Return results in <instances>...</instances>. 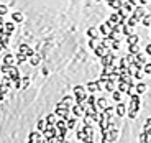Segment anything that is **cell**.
Segmentation results:
<instances>
[{"label": "cell", "mask_w": 151, "mask_h": 143, "mask_svg": "<svg viewBox=\"0 0 151 143\" xmlns=\"http://www.w3.org/2000/svg\"><path fill=\"white\" fill-rule=\"evenodd\" d=\"M5 74L8 76V77H10L12 81H15V79H20V77H22V74H20V69L17 68L15 64H13V66H10V68H8V71L5 72Z\"/></svg>", "instance_id": "obj_4"}, {"label": "cell", "mask_w": 151, "mask_h": 143, "mask_svg": "<svg viewBox=\"0 0 151 143\" xmlns=\"http://www.w3.org/2000/svg\"><path fill=\"white\" fill-rule=\"evenodd\" d=\"M54 113H56V117H59V118L68 120L69 117H71V109H61V107H56Z\"/></svg>", "instance_id": "obj_7"}, {"label": "cell", "mask_w": 151, "mask_h": 143, "mask_svg": "<svg viewBox=\"0 0 151 143\" xmlns=\"http://www.w3.org/2000/svg\"><path fill=\"white\" fill-rule=\"evenodd\" d=\"M109 20L112 23H118V20H120V15H118V12H115V13H112V15L109 17Z\"/></svg>", "instance_id": "obj_38"}, {"label": "cell", "mask_w": 151, "mask_h": 143, "mask_svg": "<svg viewBox=\"0 0 151 143\" xmlns=\"http://www.w3.org/2000/svg\"><path fill=\"white\" fill-rule=\"evenodd\" d=\"M138 41H140V36L135 35V33H132V35L127 36V45H135V43H138Z\"/></svg>", "instance_id": "obj_20"}, {"label": "cell", "mask_w": 151, "mask_h": 143, "mask_svg": "<svg viewBox=\"0 0 151 143\" xmlns=\"http://www.w3.org/2000/svg\"><path fill=\"white\" fill-rule=\"evenodd\" d=\"M132 15L135 17V18L138 20V22H141V18H143V17L146 15V10H145V5H136V7L133 8Z\"/></svg>", "instance_id": "obj_3"}, {"label": "cell", "mask_w": 151, "mask_h": 143, "mask_svg": "<svg viewBox=\"0 0 151 143\" xmlns=\"http://www.w3.org/2000/svg\"><path fill=\"white\" fill-rule=\"evenodd\" d=\"M86 89L89 94H95L99 90V86H97V81H91V82H87L86 84Z\"/></svg>", "instance_id": "obj_12"}, {"label": "cell", "mask_w": 151, "mask_h": 143, "mask_svg": "<svg viewBox=\"0 0 151 143\" xmlns=\"http://www.w3.org/2000/svg\"><path fill=\"white\" fill-rule=\"evenodd\" d=\"M127 117H128L130 120H135L136 117H138V110H135V109H127Z\"/></svg>", "instance_id": "obj_26"}, {"label": "cell", "mask_w": 151, "mask_h": 143, "mask_svg": "<svg viewBox=\"0 0 151 143\" xmlns=\"http://www.w3.org/2000/svg\"><path fill=\"white\" fill-rule=\"evenodd\" d=\"M35 53H36V51H35L33 48H30V46H28V48H27V51H25V54H27V58H31Z\"/></svg>", "instance_id": "obj_43"}, {"label": "cell", "mask_w": 151, "mask_h": 143, "mask_svg": "<svg viewBox=\"0 0 151 143\" xmlns=\"http://www.w3.org/2000/svg\"><path fill=\"white\" fill-rule=\"evenodd\" d=\"M95 104H97V109H99V110H104L107 105H109V104H107V99H105V97H99Z\"/></svg>", "instance_id": "obj_22"}, {"label": "cell", "mask_w": 151, "mask_h": 143, "mask_svg": "<svg viewBox=\"0 0 151 143\" xmlns=\"http://www.w3.org/2000/svg\"><path fill=\"white\" fill-rule=\"evenodd\" d=\"M28 59H30V64H31V66H35V68L40 66V63H41V56H38L36 53H35L31 58H28Z\"/></svg>", "instance_id": "obj_21"}, {"label": "cell", "mask_w": 151, "mask_h": 143, "mask_svg": "<svg viewBox=\"0 0 151 143\" xmlns=\"http://www.w3.org/2000/svg\"><path fill=\"white\" fill-rule=\"evenodd\" d=\"M135 61H136V63H140V64H145V63H146V56L140 51V53L135 54Z\"/></svg>", "instance_id": "obj_29"}, {"label": "cell", "mask_w": 151, "mask_h": 143, "mask_svg": "<svg viewBox=\"0 0 151 143\" xmlns=\"http://www.w3.org/2000/svg\"><path fill=\"white\" fill-rule=\"evenodd\" d=\"M110 49H112V51H118V49H120V40H118V38L112 40V43H110Z\"/></svg>", "instance_id": "obj_28"}, {"label": "cell", "mask_w": 151, "mask_h": 143, "mask_svg": "<svg viewBox=\"0 0 151 143\" xmlns=\"http://www.w3.org/2000/svg\"><path fill=\"white\" fill-rule=\"evenodd\" d=\"M112 99H113L115 102H120V100H122V92H120L118 89H115V90L112 92Z\"/></svg>", "instance_id": "obj_35"}, {"label": "cell", "mask_w": 151, "mask_h": 143, "mask_svg": "<svg viewBox=\"0 0 151 143\" xmlns=\"http://www.w3.org/2000/svg\"><path fill=\"white\" fill-rule=\"evenodd\" d=\"M145 53H146L148 56H151V43H150V45H146V48H145Z\"/></svg>", "instance_id": "obj_45"}, {"label": "cell", "mask_w": 151, "mask_h": 143, "mask_svg": "<svg viewBox=\"0 0 151 143\" xmlns=\"http://www.w3.org/2000/svg\"><path fill=\"white\" fill-rule=\"evenodd\" d=\"M127 23H128L130 27H133V28H135V27H136V25H138V23H140V22H138V20H136V18H135V17H133V15H130L128 18H127Z\"/></svg>", "instance_id": "obj_36"}, {"label": "cell", "mask_w": 151, "mask_h": 143, "mask_svg": "<svg viewBox=\"0 0 151 143\" xmlns=\"http://www.w3.org/2000/svg\"><path fill=\"white\" fill-rule=\"evenodd\" d=\"M87 36L89 38H94V40H99V28L95 27H91V28H87Z\"/></svg>", "instance_id": "obj_15"}, {"label": "cell", "mask_w": 151, "mask_h": 143, "mask_svg": "<svg viewBox=\"0 0 151 143\" xmlns=\"http://www.w3.org/2000/svg\"><path fill=\"white\" fill-rule=\"evenodd\" d=\"M127 2H128V4H132L133 7H136V5H140V4H138V0H127Z\"/></svg>", "instance_id": "obj_46"}, {"label": "cell", "mask_w": 151, "mask_h": 143, "mask_svg": "<svg viewBox=\"0 0 151 143\" xmlns=\"http://www.w3.org/2000/svg\"><path fill=\"white\" fill-rule=\"evenodd\" d=\"M115 89H117V82H115V79H113V77H109V79L105 81V87H104V90H107V92H113Z\"/></svg>", "instance_id": "obj_10"}, {"label": "cell", "mask_w": 151, "mask_h": 143, "mask_svg": "<svg viewBox=\"0 0 151 143\" xmlns=\"http://www.w3.org/2000/svg\"><path fill=\"white\" fill-rule=\"evenodd\" d=\"M143 76H145L143 69H135V72H133V77L136 81H143Z\"/></svg>", "instance_id": "obj_33"}, {"label": "cell", "mask_w": 151, "mask_h": 143, "mask_svg": "<svg viewBox=\"0 0 151 143\" xmlns=\"http://www.w3.org/2000/svg\"><path fill=\"white\" fill-rule=\"evenodd\" d=\"M66 125H68V130H74L77 127V117H69L66 120Z\"/></svg>", "instance_id": "obj_16"}, {"label": "cell", "mask_w": 151, "mask_h": 143, "mask_svg": "<svg viewBox=\"0 0 151 143\" xmlns=\"http://www.w3.org/2000/svg\"><path fill=\"white\" fill-rule=\"evenodd\" d=\"M27 48H28V45H25V43H23V45L18 46V51H20V53H25V51H27Z\"/></svg>", "instance_id": "obj_44"}, {"label": "cell", "mask_w": 151, "mask_h": 143, "mask_svg": "<svg viewBox=\"0 0 151 143\" xmlns=\"http://www.w3.org/2000/svg\"><path fill=\"white\" fill-rule=\"evenodd\" d=\"M15 31V22L12 20V22H5V33L7 35H13Z\"/></svg>", "instance_id": "obj_17"}, {"label": "cell", "mask_w": 151, "mask_h": 143, "mask_svg": "<svg viewBox=\"0 0 151 143\" xmlns=\"http://www.w3.org/2000/svg\"><path fill=\"white\" fill-rule=\"evenodd\" d=\"M99 33H100V35H105V36H107V35L110 33V28L107 27L105 23H102V25H99Z\"/></svg>", "instance_id": "obj_31"}, {"label": "cell", "mask_w": 151, "mask_h": 143, "mask_svg": "<svg viewBox=\"0 0 151 143\" xmlns=\"http://www.w3.org/2000/svg\"><path fill=\"white\" fill-rule=\"evenodd\" d=\"M118 127L117 125H113V127L109 128V142H117L118 140Z\"/></svg>", "instance_id": "obj_9"}, {"label": "cell", "mask_w": 151, "mask_h": 143, "mask_svg": "<svg viewBox=\"0 0 151 143\" xmlns=\"http://www.w3.org/2000/svg\"><path fill=\"white\" fill-rule=\"evenodd\" d=\"M28 142H30V143L43 142V133L40 132V130H36V132H31L30 135H28Z\"/></svg>", "instance_id": "obj_8"}, {"label": "cell", "mask_w": 151, "mask_h": 143, "mask_svg": "<svg viewBox=\"0 0 151 143\" xmlns=\"http://www.w3.org/2000/svg\"><path fill=\"white\" fill-rule=\"evenodd\" d=\"M76 135H77V140H79V142H87V133H86V130H84V125L77 130Z\"/></svg>", "instance_id": "obj_19"}, {"label": "cell", "mask_w": 151, "mask_h": 143, "mask_svg": "<svg viewBox=\"0 0 151 143\" xmlns=\"http://www.w3.org/2000/svg\"><path fill=\"white\" fill-rule=\"evenodd\" d=\"M72 92H74V99H76V104H82V102L87 100V89L86 86H74L72 87Z\"/></svg>", "instance_id": "obj_1"}, {"label": "cell", "mask_w": 151, "mask_h": 143, "mask_svg": "<svg viewBox=\"0 0 151 143\" xmlns=\"http://www.w3.org/2000/svg\"><path fill=\"white\" fill-rule=\"evenodd\" d=\"M71 113H72L74 117H77V118L84 117V110L81 109V105H79V104H76V105H72V107H71Z\"/></svg>", "instance_id": "obj_11"}, {"label": "cell", "mask_w": 151, "mask_h": 143, "mask_svg": "<svg viewBox=\"0 0 151 143\" xmlns=\"http://www.w3.org/2000/svg\"><path fill=\"white\" fill-rule=\"evenodd\" d=\"M109 49H110V46H105V45H102V43L99 41V45L94 48V54L97 58H102L105 53H109Z\"/></svg>", "instance_id": "obj_5"}, {"label": "cell", "mask_w": 151, "mask_h": 143, "mask_svg": "<svg viewBox=\"0 0 151 143\" xmlns=\"http://www.w3.org/2000/svg\"><path fill=\"white\" fill-rule=\"evenodd\" d=\"M143 72H145V74H151V63H148V61H146V63L143 64Z\"/></svg>", "instance_id": "obj_41"}, {"label": "cell", "mask_w": 151, "mask_h": 143, "mask_svg": "<svg viewBox=\"0 0 151 143\" xmlns=\"http://www.w3.org/2000/svg\"><path fill=\"white\" fill-rule=\"evenodd\" d=\"M146 84H145L143 82V81H138V82H136V86H135V92H136V94H145V92H146Z\"/></svg>", "instance_id": "obj_14"}, {"label": "cell", "mask_w": 151, "mask_h": 143, "mask_svg": "<svg viewBox=\"0 0 151 143\" xmlns=\"http://www.w3.org/2000/svg\"><path fill=\"white\" fill-rule=\"evenodd\" d=\"M138 142H141V143H145V142H150V135H148V132H145V130H143V133L140 135V138H138Z\"/></svg>", "instance_id": "obj_37"}, {"label": "cell", "mask_w": 151, "mask_h": 143, "mask_svg": "<svg viewBox=\"0 0 151 143\" xmlns=\"http://www.w3.org/2000/svg\"><path fill=\"white\" fill-rule=\"evenodd\" d=\"M12 20H13L15 23H23L25 17H23L22 12H13V13H12Z\"/></svg>", "instance_id": "obj_18"}, {"label": "cell", "mask_w": 151, "mask_h": 143, "mask_svg": "<svg viewBox=\"0 0 151 143\" xmlns=\"http://www.w3.org/2000/svg\"><path fill=\"white\" fill-rule=\"evenodd\" d=\"M127 68H128V63H127L125 58H122V59L118 61V69H127Z\"/></svg>", "instance_id": "obj_39"}, {"label": "cell", "mask_w": 151, "mask_h": 143, "mask_svg": "<svg viewBox=\"0 0 151 143\" xmlns=\"http://www.w3.org/2000/svg\"><path fill=\"white\" fill-rule=\"evenodd\" d=\"M15 59H17V64H22V63H25L28 58H27V54H25V53H20V51H18L17 56H15Z\"/></svg>", "instance_id": "obj_27"}, {"label": "cell", "mask_w": 151, "mask_h": 143, "mask_svg": "<svg viewBox=\"0 0 151 143\" xmlns=\"http://www.w3.org/2000/svg\"><path fill=\"white\" fill-rule=\"evenodd\" d=\"M115 115L118 117V118H122V117L127 115V105H125L123 102H117V105H115Z\"/></svg>", "instance_id": "obj_6"}, {"label": "cell", "mask_w": 151, "mask_h": 143, "mask_svg": "<svg viewBox=\"0 0 151 143\" xmlns=\"http://www.w3.org/2000/svg\"><path fill=\"white\" fill-rule=\"evenodd\" d=\"M8 13V7L5 4H0V17H5Z\"/></svg>", "instance_id": "obj_40"}, {"label": "cell", "mask_w": 151, "mask_h": 143, "mask_svg": "<svg viewBox=\"0 0 151 143\" xmlns=\"http://www.w3.org/2000/svg\"><path fill=\"white\" fill-rule=\"evenodd\" d=\"M46 125H48V124H46V120H45V118H40V120L36 122V130L43 132V130L46 128Z\"/></svg>", "instance_id": "obj_32"}, {"label": "cell", "mask_w": 151, "mask_h": 143, "mask_svg": "<svg viewBox=\"0 0 151 143\" xmlns=\"http://www.w3.org/2000/svg\"><path fill=\"white\" fill-rule=\"evenodd\" d=\"M17 61H15V56L13 54H10V53H7L4 56V59H2V64H7V66H13Z\"/></svg>", "instance_id": "obj_13"}, {"label": "cell", "mask_w": 151, "mask_h": 143, "mask_svg": "<svg viewBox=\"0 0 151 143\" xmlns=\"http://www.w3.org/2000/svg\"><path fill=\"white\" fill-rule=\"evenodd\" d=\"M140 51H141V48H140L138 43H135V45H128V53L136 54V53H140Z\"/></svg>", "instance_id": "obj_25"}, {"label": "cell", "mask_w": 151, "mask_h": 143, "mask_svg": "<svg viewBox=\"0 0 151 143\" xmlns=\"http://www.w3.org/2000/svg\"><path fill=\"white\" fill-rule=\"evenodd\" d=\"M45 120L48 125H56V113H48L45 117Z\"/></svg>", "instance_id": "obj_24"}, {"label": "cell", "mask_w": 151, "mask_h": 143, "mask_svg": "<svg viewBox=\"0 0 151 143\" xmlns=\"http://www.w3.org/2000/svg\"><path fill=\"white\" fill-rule=\"evenodd\" d=\"M150 128H151V117H150V118H146V122H145V125H143V130H145V132H148Z\"/></svg>", "instance_id": "obj_42"}, {"label": "cell", "mask_w": 151, "mask_h": 143, "mask_svg": "<svg viewBox=\"0 0 151 143\" xmlns=\"http://www.w3.org/2000/svg\"><path fill=\"white\" fill-rule=\"evenodd\" d=\"M141 25H143V27H151V15H148V13H146V15H145L143 17V18H141Z\"/></svg>", "instance_id": "obj_34"}, {"label": "cell", "mask_w": 151, "mask_h": 143, "mask_svg": "<svg viewBox=\"0 0 151 143\" xmlns=\"http://www.w3.org/2000/svg\"><path fill=\"white\" fill-rule=\"evenodd\" d=\"M138 4H140V5H146V0H138Z\"/></svg>", "instance_id": "obj_47"}, {"label": "cell", "mask_w": 151, "mask_h": 143, "mask_svg": "<svg viewBox=\"0 0 151 143\" xmlns=\"http://www.w3.org/2000/svg\"><path fill=\"white\" fill-rule=\"evenodd\" d=\"M133 33V27H130L128 23H125V25H122V35H125V36H128V35Z\"/></svg>", "instance_id": "obj_23"}, {"label": "cell", "mask_w": 151, "mask_h": 143, "mask_svg": "<svg viewBox=\"0 0 151 143\" xmlns=\"http://www.w3.org/2000/svg\"><path fill=\"white\" fill-rule=\"evenodd\" d=\"M118 90H120L122 94H127V89H128V84L125 82V81H118Z\"/></svg>", "instance_id": "obj_30"}, {"label": "cell", "mask_w": 151, "mask_h": 143, "mask_svg": "<svg viewBox=\"0 0 151 143\" xmlns=\"http://www.w3.org/2000/svg\"><path fill=\"white\" fill-rule=\"evenodd\" d=\"M115 61H117V56L113 54L112 49H109V53H105L102 58H100V64H102V68H110V66L115 64Z\"/></svg>", "instance_id": "obj_2"}]
</instances>
